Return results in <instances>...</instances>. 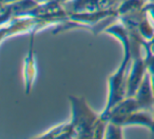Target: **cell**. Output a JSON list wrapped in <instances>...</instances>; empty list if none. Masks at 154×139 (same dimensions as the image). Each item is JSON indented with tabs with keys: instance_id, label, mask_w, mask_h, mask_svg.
<instances>
[{
	"instance_id": "cell-1",
	"label": "cell",
	"mask_w": 154,
	"mask_h": 139,
	"mask_svg": "<svg viewBox=\"0 0 154 139\" xmlns=\"http://www.w3.org/2000/svg\"><path fill=\"white\" fill-rule=\"evenodd\" d=\"M71 123L75 130V138H94V131L100 119L82 96L70 95Z\"/></svg>"
},
{
	"instance_id": "cell-2",
	"label": "cell",
	"mask_w": 154,
	"mask_h": 139,
	"mask_svg": "<svg viewBox=\"0 0 154 139\" xmlns=\"http://www.w3.org/2000/svg\"><path fill=\"white\" fill-rule=\"evenodd\" d=\"M137 110H140V107H139L135 97H126L124 100H122L116 105H114L108 113L100 114V115L101 117L109 120V121L116 122V123L122 124L124 126V123L127 118L131 114L136 112Z\"/></svg>"
},
{
	"instance_id": "cell-3",
	"label": "cell",
	"mask_w": 154,
	"mask_h": 139,
	"mask_svg": "<svg viewBox=\"0 0 154 139\" xmlns=\"http://www.w3.org/2000/svg\"><path fill=\"white\" fill-rule=\"evenodd\" d=\"M34 36L35 33L30 34V43H29L28 53H26V57H24L23 68H22L24 92H26V95L30 94L31 91H32L37 76V64L34 52Z\"/></svg>"
},
{
	"instance_id": "cell-4",
	"label": "cell",
	"mask_w": 154,
	"mask_h": 139,
	"mask_svg": "<svg viewBox=\"0 0 154 139\" xmlns=\"http://www.w3.org/2000/svg\"><path fill=\"white\" fill-rule=\"evenodd\" d=\"M134 97L138 102L140 109L152 110L154 107V91L148 70L146 72L143 81L140 82L136 93H135Z\"/></svg>"
},
{
	"instance_id": "cell-5",
	"label": "cell",
	"mask_w": 154,
	"mask_h": 139,
	"mask_svg": "<svg viewBox=\"0 0 154 139\" xmlns=\"http://www.w3.org/2000/svg\"><path fill=\"white\" fill-rule=\"evenodd\" d=\"M36 138L43 139H66V138H75V130L71 121L64 122V123L58 124L53 126L52 128L48 130L45 133L37 136Z\"/></svg>"
},
{
	"instance_id": "cell-6",
	"label": "cell",
	"mask_w": 154,
	"mask_h": 139,
	"mask_svg": "<svg viewBox=\"0 0 154 139\" xmlns=\"http://www.w3.org/2000/svg\"><path fill=\"white\" fill-rule=\"evenodd\" d=\"M151 110H137L133 114H131L126 119L124 123L125 125H140L149 128L150 131L153 128L154 119H153V113H151Z\"/></svg>"
},
{
	"instance_id": "cell-7",
	"label": "cell",
	"mask_w": 154,
	"mask_h": 139,
	"mask_svg": "<svg viewBox=\"0 0 154 139\" xmlns=\"http://www.w3.org/2000/svg\"><path fill=\"white\" fill-rule=\"evenodd\" d=\"M103 138H110V139L124 138V134H122V124L116 123V122L109 121L107 124V126H106Z\"/></svg>"
},
{
	"instance_id": "cell-8",
	"label": "cell",
	"mask_w": 154,
	"mask_h": 139,
	"mask_svg": "<svg viewBox=\"0 0 154 139\" xmlns=\"http://www.w3.org/2000/svg\"><path fill=\"white\" fill-rule=\"evenodd\" d=\"M143 47H145V53H146V61H147V70L150 74V77H151V82L152 86H153L154 91V54L151 53L149 49V45L148 42L146 41L143 43Z\"/></svg>"
},
{
	"instance_id": "cell-9",
	"label": "cell",
	"mask_w": 154,
	"mask_h": 139,
	"mask_svg": "<svg viewBox=\"0 0 154 139\" xmlns=\"http://www.w3.org/2000/svg\"><path fill=\"white\" fill-rule=\"evenodd\" d=\"M70 0H51L49 2H47L45 5H48L49 7L51 8H59V7H62L66 2H68Z\"/></svg>"
},
{
	"instance_id": "cell-10",
	"label": "cell",
	"mask_w": 154,
	"mask_h": 139,
	"mask_svg": "<svg viewBox=\"0 0 154 139\" xmlns=\"http://www.w3.org/2000/svg\"><path fill=\"white\" fill-rule=\"evenodd\" d=\"M148 45H149V49H150V51H151V53L154 54V38L152 39L150 42H148Z\"/></svg>"
},
{
	"instance_id": "cell-11",
	"label": "cell",
	"mask_w": 154,
	"mask_h": 139,
	"mask_svg": "<svg viewBox=\"0 0 154 139\" xmlns=\"http://www.w3.org/2000/svg\"><path fill=\"white\" fill-rule=\"evenodd\" d=\"M19 0H1V5H11V3L17 2Z\"/></svg>"
},
{
	"instance_id": "cell-12",
	"label": "cell",
	"mask_w": 154,
	"mask_h": 139,
	"mask_svg": "<svg viewBox=\"0 0 154 139\" xmlns=\"http://www.w3.org/2000/svg\"><path fill=\"white\" fill-rule=\"evenodd\" d=\"M36 1L40 3V5H45V3L49 2V1H51V0H36Z\"/></svg>"
},
{
	"instance_id": "cell-13",
	"label": "cell",
	"mask_w": 154,
	"mask_h": 139,
	"mask_svg": "<svg viewBox=\"0 0 154 139\" xmlns=\"http://www.w3.org/2000/svg\"><path fill=\"white\" fill-rule=\"evenodd\" d=\"M153 119H154V112H153ZM151 133H152V135L154 136V123H153V128H152V130H151Z\"/></svg>"
},
{
	"instance_id": "cell-14",
	"label": "cell",
	"mask_w": 154,
	"mask_h": 139,
	"mask_svg": "<svg viewBox=\"0 0 154 139\" xmlns=\"http://www.w3.org/2000/svg\"><path fill=\"white\" fill-rule=\"evenodd\" d=\"M150 1H151V2H154V0H150Z\"/></svg>"
},
{
	"instance_id": "cell-15",
	"label": "cell",
	"mask_w": 154,
	"mask_h": 139,
	"mask_svg": "<svg viewBox=\"0 0 154 139\" xmlns=\"http://www.w3.org/2000/svg\"><path fill=\"white\" fill-rule=\"evenodd\" d=\"M122 1H124V0H122Z\"/></svg>"
}]
</instances>
